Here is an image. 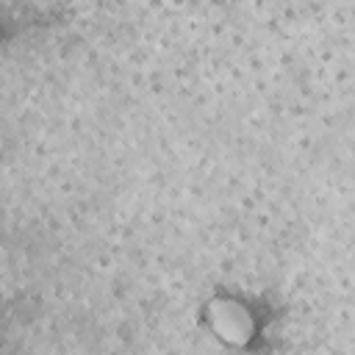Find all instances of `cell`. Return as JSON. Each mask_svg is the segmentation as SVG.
<instances>
[{
  "mask_svg": "<svg viewBox=\"0 0 355 355\" xmlns=\"http://www.w3.org/2000/svg\"><path fill=\"white\" fill-rule=\"evenodd\" d=\"M205 327L208 333L233 349L250 347L252 338L258 336V313L252 311V305L236 294H216L205 302Z\"/></svg>",
  "mask_w": 355,
  "mask_h": 355,
  "instance_id": "6da1fadb",
  "label": "cell"
}]
</instances>
